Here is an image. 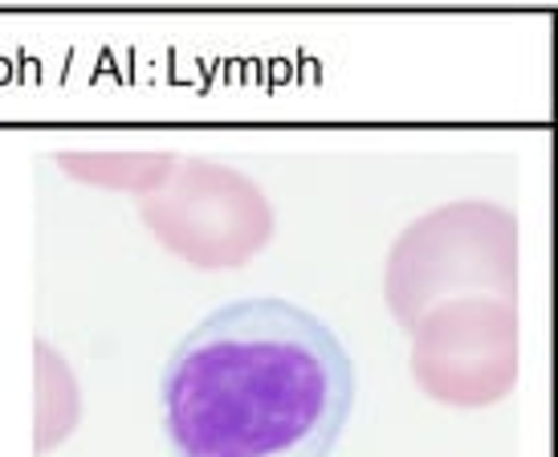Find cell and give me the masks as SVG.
Returning <instances> with one entry per match:
<instances>
[{"instance_id": "6da1fadb", "label": "cell", "mask_w": 558, "mask_h": 457, "mask_svg": "<svg viewBox=\"0 0 558 457\" xmlns=\"http://www.w3.org/2000/svg\"><path fill=\"white\" fill-rule=\"evenodd\" d=\"M159 396L175 457H330L355 409V368L323 318L262 294L204 315Z\"/></svg>"}]
</instances>
